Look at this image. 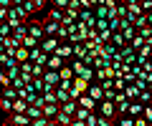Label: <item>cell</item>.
Here are the masks:
<instances>
[{
  "instance_id": "cell-29",
  "label": "cell",
  "mask_w": 152,
  "mask_h": 126,
  "mask_svg": "<svg viewBox=\"0 0 152 126\" xmlns=\"http://www.w3.org/2000/svg\"><path fill=\"white\" fill-rule=\"evenodd\" d=\"M112 124H114L112 116H102V114H99V126H112Z\"/></svg>"
},
{
  "instance_id": "cell-22",
  "label": "cell",
  "mask_w": 152,
  "mask_h": 126,
  "mask_svg": "<svg viewBox=\"0 0 152 126\" xmlns=\"http://www.w3.org/2000/svg\"><path fill=\"white\" fill-rule=\"evenodd\" d=\"M58 73H61V78H74V76H76L74 68H71V63H66L64 68H58Z\"/></svg>"
},
{
  "instance_id": "cell-30",
  "label": "cell",
  "mask_w": 152,
  "mask_h": 126,
  "mask_svg": "<svg viewBox=\"0 0 152 126\" xmlns=\"http://www.w3.org/2000/svg\"><path fill=\"white\" fill-rule=\"evenodd\" d=\"M69 3H71V0H51V5L61 8V10H66V8H69Z\"/></svg>"
},
{
  "instance_id": "cell-11",
  "label": "cell",
  "mask_w": 152,
  "mask_h": 126,
  "mask_svg": "<svg viewBox=\"0 0 152 126\" xmlns=\"http://www.w3.org/2000/svg\"><path fill=\"white\" fill-rule=\"evenodd\" d=\"M124 93H127V99H129V101H137V99H140V86H137V83H127V88H124Z\"/></svg>"
},
{
  "instance_id": "cell-12",
  "label": "cell",
  "mask_w": 152,
  "mask_h": 126,
  "mask_svg": "<svg viewBox=\"0 0 152 126\" xmlns=\"http://www.w3.org/2000/svg\"><path fill=\"white\" fill-rule=\"evenodd\" d=\"M61 111H66V114H71V116H74L76 111H79V101H76V99L64 101V104H61Z\"/></svg>"
},
{
  "instance_id": "cell-24",
  "label": "cell",
  "mask_w": 152,
  "mask_h": 126,
  "mask_svg": "<svg viewBox=\"0 0 152 126\" xmlns=\"http://www.w3.org/2000/svg\"><path fill=\"white\" fill-rule=\"evenodd\" d=\"M112 28H107V30H99V40H102V43H109V40H112Z\"/></svg>"
},
{
  "instance_id": "cell-14",
  "label": "cell",
  "mask_w": 152,
  "mask_h": 126,
  "mask_svg": "<svg viewBox=\"0 0 152 126\" xmlns=\"http://www.w3.org/2000/svg\"><path fill=\"white\" fill-rule=\"evenodd\" d=\"M15 58H18V63H23V60H31V48H26V45H18Z\"/></svg>"
},
{
  "instance_id": "cell-8",
  "label": "cell",
  "mask_w": 152,
  "mask_h": 126,
  "mask_svg": "<svg viewBox=\"0 0 152 126\" xmlns=\"http://www.w3.org/2000/svg\"><path fill=\"white\" fill-rule=\"evenodd\" d=\"M117 53H119V45H114L112 40L102 45V55H104V58H109V60H112V58H114V55H117Z\"/></svg>"
},
{
  "instance_id": "cell-10",
  "label": "cell",
  "mask_w": 152,
  "mask_h": 126,
  "mask_svg": "<svg viewBox=\"0 0 152 126\" xmlns=\"http://www.w3.org/2000/svg\"><path fill=\"white\" fill-rule=\"evenodd\" d=\"M89 93H91V96H94V99L99 101V104H102V101H104V86H102V83L91 81V86H89Z\"/></svg>"
},
{
  "instance_id": "cell-25",
  "label": "cell",
  "mask_w": 152,
  "mask_h": 126,
  "mask_svg": "<svg viewBox=\"0 0 152 126\" xmlns=\"http://www.w3.org/2000/svg\"><path fill=\"white\" fill-rule=\"evenodd\" d=\"M31 126H51V119L48 116H38V119H33Z\"/></svg>"
},
{
  "instance_id": "cell-6",
  "label": "cell",
  "mask_w": 152,
  "mask_h": 126,
  "mask_svg": "<svg viewBox=\"0 0 152 126\" xmlns=\"http://www.w3.org/2000/svg\"><path fill=\"white\" fill-rule=\"evenodd\" d=\"M66 63H69V60H66L64 55H58V53L53 50V53L48 55V63H46V68H56V71H58V68H64Z\"/></svg>"
},
{
  "instance_id": "cell-19",
  "label": "cell",
  "mask_w": 152,
  "mask_h": 126,
  "mask_svg": "<svg viewBox=\"0 0 152 126\" xmlns=\"http://www.w3.org/2000/svg\"><path fill=\"white\" fill-rule=\"evenodd\" d=\"M26 114L31 116V121H33V119H38V116H43V109H41V106H36V104H31Z\"/></svg>"
},
{
  "instance_id": "cell-1",
  "label": "cell",
  "mask_w": 152,
  "mask_h": 126,
  "mask_svg": "<svg viewBox=\"0 0 152 126\" xmlns=\"http://www.w3.org/2000/svg\"><path fill=\"white\" fill-rule=\"evenodd\" d=\"M5 124L8 126H31V116L28 114H18V111H10V114L5 116Z\"/></svg>"
},
{
  "instance_id": "cell-5",
  "label": "cell",
  "mask_w": 152,
  "mask_h": 126,
  "mask_svg": "<svg viewBox=\"0 0 152 126\" xmlns=\"http://www.w3.org/2000/svg\"><path fill=\"white\" fill-rule=\"evenodd\" d=\"M119 55L124 58V63H137V48H132V43L122 45V48H119Z\"/></svg>"
},
{
  "instance_id": "cell-3",
  "label": "cell",
  "mask_w": 152,
  "mask_h": 126,
  "mask_svg": "<svg viewBox=\"0 0 152 126\" xmlns=\"http://www.w3.org/2000/svg\"><path fill=\"white\" fill-rule=\"evenodd\" d=\"M58 45H61V38H58V35H46V38L41 40V48H43V50H46L48 55L53 53V50L58 48Z\"/></svg>"
},
{
  "instance_id": "cell-17",
  "label": "cell",
  "mask_w": 152,
  "mask_h": 126,
  "mask_svg": "<svg viewBox=\"0 0 152 126\" xmlns=\"http://www.w3.org/2000/svg\"><path fill=\"white\" fill-rule=\"evenodd\" d=\"M112 43H114V45H119V48H122V45H127L124 33H122V30H114V33H112Z\"/></svg>"
},
{
  "instance_id": "cell-15",
  "label": "cell",
  "mask_w": 152,
  "mask_h": 126,
  "mask_svg": "<svg viewBox=\"0 0 152 126\" xmlns=\"http://www.w3.org/2000/svg\"><path fill=\"white\" fill-rule=\"evenodd\" d=\"M20 8H23V13H26L28 18H31V15H36V13H41V10H38V5L33 3V0H26V3H23Z\"/></svg>"
},
{
  "instance_id": "cell-16",
  "label": "cell",
  "mask_w": 152,
  "mask_h": 126,
  "mask_svg": "<svg viewBox=\"0 0 152 126\" xmlns=\"http://www.w3.org/2000/svg\"><path fill=\"white\" fill-rule=\"evenodd\" d=\"M145 25H150V13H142V15L134 18V28H137V30H140V28H145Z\"/></svg>"
},
{
  "instance_id": "cell-13",
  "label": "cell",
  "mask_w": 152,
  "mask_h": 126,
  "mask_svg": "<svg viewBox=\"0 0 152 126\" xmlns=\"http://www.w3.org/2000/svg\"><path fill=\"white\" fill-rule=\"evenodd\" d=\"M26 35H28V20H23V23H20V25H18V28H13V38L23 40V38H26Z\"/></svg>"
},
{
  "instance_id": "cell-2",
  "label": "cell",
  "mask_w": 152,
  "mask_h": 126,
  "mask_svg": "<svg viewBox=\"0 0 152 126\" xmlns=\"http://www.w3.org/2000/svg\"><path fill=\"white\" fill-rule=\"evenodd\" d=\"M99 114L102 116H112L114 121H117V104H114V99H104L102 104H99Z\"/></svg>"
},
{
  "instance_id": "cell-31",
  "label": "cell",
  "mask_w": 152,
  "mask_h": 126,
  "mask_svg": "<svg viewBox=\"0 0 152 126\" xmlns=\"http://www.w3.org/2000/svg\"><path fill=\"white\" fill-rule=\"evenodd\" d=\"M109 28L112 30H119V18H109Z\"/></svg>"
},
{
  "instance_id": "cell-27",
  "label": "cell",
  "mask_w": 152,
  "mask_h": 126,
  "mask_svg": "<svg viewBox=\"0 0 152 126\" xmlns=\"http://www.w3.org/2000/svg\"><path fill=\"white\" fill-rule=\"evenodd\" d=\"M140 101H142V104H152V91H150V88H145V91L140 93Z\"/></svg>"
},
{
  "instance_id": "cell-9",
  "label": "cell",
  "mask_w": 152,
  "mask_h": 126,
  "mask_svg": "<svg viewBox=\"0 0 152 126\" xmlns=\"http://www.w3.org/2000/svg\"><path fill=\"white\" fill-rule=\"evenodd\" d=\"M89 86H91V81H86V78H81V76H74V88L79 93H89Z\"/></svg>"
},
{
  "instance_id": "cell-21",
  "label": "cell",
  "mask_w": 152,
  "mask_h": 126,
  "mask_svg": "<svg viewBox=\"0 0 152 126\" xmlns=\"http://www.w3.org/2000/svg\"><path fill=\"white\" fill-rule=\"evenodd\" d=\"M0 109L5 111V114H10V111H13V99H8V96H0Z\"/></svg>"
},
{
  "instance_id": "cell-26",
  "label": "cell",
  "mask_w": 152,
  "mask_h": 126,
  "mask_svg": "<svg viewBox=\"0 0 152 126\" xmlns=\"http://www.w3.org/2000/svg\"><path fill=\"white\" fill-rule=\"evenodd\" d=\"M122 33H124L127 43H129V40H132V38H134V35H137V28H134V25H129V28H124V30H122Z\"/></svg>"
},
{
  "instance_id": "cell-23",
  "label": "cell",
  "mask_w": 152,
  "mask_h": 126,
  "mask_svg": "<svg viewBox=\"0 0 152 126\" xmlns=\"http://www.w3.org/2000/svg\"><path fill=\"white\" fill-rule=\"evenodd\" d=\"M94 13H96V18H109L112 15V13H109V5H96Z\"/></svg>"
},
{
  "instance_id": "cell-20",
  "label": "cell",
  "mask_w": 152,
  "mask_h": 126,
  "mask_svg": "<svg viewBox=\"0 0 152 126\" xmlns=\"http://www.w3.org/2000/svg\"><path fill=\"white\" fill-rule=\"evenodd\" d=\"M8 35H13V25L8 20H3L0 23V38H8Z\"/></svg>"
},
{
  "instance_id": "cell-7",
  "label": "cell",
  "mask_w": 152,
  "mask_h": 126,
  "mask_svg": "<svg viewBox=\"0 0 152 126\" xmlns=\"http://www.w3.org/2000/svg\"><path fill=\"white\" fill-rule=\"evenodd\" d=\"M43 81L48 83V86H58V83H61V73L56 71V68H46V73H43Z\"/></svg>"
},
{
  "instance_id": "cell-4",
  "label": "cell",
  "mask_w": 152,
  "mask_h": 126,
  "mask_svg": "<svg viewBox=\"0 0 152 126\" xmlns=\"http://www.w3.org/2000/svg\"><path fill=\"white\" fill-rule=\"evenodd\" d=\"M43 30H46V35H58V30H61V20H53V18L46 15V18H43Z\"/></svg>"
},
{
  "instance_id": "cell-18",
  "label": "cell",
  "mask_w": 152,
  "mask_h": 126,
  "mask_svg": "<svg viewBox=\"0 0 152 126\" xmlns=\"http://www.w3.org/2000/svg\"><path fill=\"white\" fill-rule=\"evenodd\" d=\"M64 15H66V10H61V8H56V5L48 8V18H53V20H64Z\"/></svg>"
},
{
  "instance_id": "cell-28",
  "label": "cell",
  "mask_w": 152,
  "mask_h": 126,
  "mask_svg": "<svg viewBox=\"0 0 152 126\" xmlns=\"http://www.w3.org/2000/svg\"><path fill=\"white\" fill-rule=\"evenodd\" d=\"M129 43H132V48H137V50H140V48H142V45H145V38H142V35H140V33H137V35H134V38H132V40H129Z\"/></svg>"
}]
</instances>
